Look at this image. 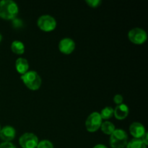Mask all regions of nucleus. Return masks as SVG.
<instances>
[{
	"label": "nucleus",
	"mask_w": 148,
	"mask_h": 148,
	"mask_svg": "<svg viewBox=\"0 0 148 148\" xmlns=\"http://www.w3.org/2000/svg\"><path fill=\"white\" fill-rule=\"evenodd\" d=\"M17 3L12 0L0 1V17L4 20H14L18 14Z\"/></svg>",
	"instance_id": "obj_1"
},
{
	"label": "nucleus",
	"mask_w": 148,
	"mask_h": 148,
	"mask_svg": "<svg viewBox=\"0 0 148 148\" xmlns=\"http://www.w3.org/2000/svg\"><path fill=\"white\" fill-rule=\"evenodd\" d=\"M25 85L32 90H36L41 85V78L40 75L35 71H27L26 73L20 77Z\"/></svg>",
	"instance_id": "obj_2"
},
{
	"label": "nucleus",
	"mask_w": 148,
	"mask_h": 148,
	"mask_svg": "<svg viewBox=\"0 0 148 148\" xmlns=\"http://www.w3.org/2000/svg\"><path fill=\"white\" fill-rule=\"evenodd\" d=\"M128 143V135L124 130H115L110 135V145L112 148H124Z\"/></svg>",
	"instance_id": "obj_3"
},
{
	"label": "nucleus",
	"mask_w": 148,
	"mask_h": 148,
	"mask_svg": "<svg viewBox=\"0 0 148 148\" xmlns=\"http://www.w3.org/2000/svg\"><path fill=\"white\" fill-rule=\"evenodd\" d=\"M37 25L41 30L50 32L56 28V21L52 16L49 14H43L38 18Z\"/></svg>",
	"instance_id": "obj_4"
},
{
	"label": "nucleus",
	"mask_w": 148,
	"mask_h": 148,
	"mask_svg": "<svg viewBox=\"0 0 148 148\" xmlns=\"http://www.w3.org/2000/svg\"><path fill=\"white\" fill-rule=\"evenodd\" d=\"M102 124V119L100 114L98 112H93L90 114L85 121V127L87 130L90 132H95L98 129L101 128Z\"/></svg>",
	"instance_id": "obj_5"
},
{
	"label": "nucleus",
	"mask_w": 148,
	"mask_h": 148,
	"mask_svg": "<svg viewBox=\"0 0 148 148\" xmlns=\"http://www.w3.org/2000/svg\"><path fill=\"white\" fill-rule=\"evenodd\" d=\"M129 39L131 42L135 44H142L146 41L147 38V33L145 30L140 27H135L129 31Z\"/></svg>",
	"instance_id": "obj_6"
},
{
	"label": "nucleus",
	"mask_w": 148,
	"mask_h": 148,
	"mask_svg": "<svg viewBox=\"0 0 148 148\" xmlns=\"http://www.w3.org/2000/svg\"><path fill=\"white\" fill-rule=\"evenodd\" d=\"M19 143L23 148H36L38 144V138L33 133L27 132L20 137Z\"/></svg>",
	"instance_id": "obj_7"
},
{
	"label": "nucleus",
	"mask_w": 148,
	"mask_h": 148,
	"mask_svg": "<svg viewBox=\"0 0 148 148\" xmlns=\"http://www.w3.org/2000/svg\"><path fill=\"white\" fill-rule=\"evenodd\" d=\"M59 49L64 54H70L75 49V43L72 38H64L59 41Z\"/></svg>",
	"instance_id": "obj_8"
},
{
	"label": "nucleus",
	"mask_w": 148,
	"mask_h": 148,
	"mask_svg": "<svg viewBox=\"0 0 148 148\" xmlns=\"http://www.w3.org/2000/svg\"><path fill=\"white\" fill-rule=\"evenodd\" d=\"M16 131L11 126H5L0 130V138L4 142H10L14 140Z\"/></svg>",
	"instance_id": "obj_9"
},
{
	"label": "nucleus",
	"mask_w": 148,
	"mask_h": 148,
	"mask_svg": "<svg viewBox=\"0 0 148 148\" xmlns=\"http://www.w3.org/2000/svg\"><path fill=\"white\" fill-rule=\"evenodd\" d=\"M130 132L136 139H141L146 132L145 127L140 122H133L130 127Z\"/></svg>",
	"instance_id": "obj_10"
},
{
	"label": "nucleus",
	"mask_w": 148,
	"mask_h": 148,
	"mask_svg": "<svg viewBox=\"0 0 148 148\" xmlns=\"http://www.w3.org/2000/svg\"><path fill=\"white\" fill-rule=\"evenodd\" d=\"M129 114V108L126 104L121 103L117 105L114 109V115L116 119L119 120H123L127 117Z\"/></svg>",
	"instance_id": "obj_11"
},
{
	"label": "nucleus",
	"mask_w": 148,
	"mask_h": 148,
	"mask_svg": "<svg viewBox=\"0 0 148 148\" xmlns=\"http://www.w3.org/2000/svg\"><path fill=\"white\" fill-rule=\"evenodd\" d=\"M15 67L17 72L22 75L28 71L29 64L27 59L24 58H18L15 62Z\"/></svg>",
	"instance_id": "obj_12"
},
{
	"label": "nucleus",
	"mask_w": 148,
	"mask_h": 148,
	"mask_svg": "<svg viewBox=\"0 0 148 148\" xmlns=\"http://www.w3.org/2000/svg\"><path fill=\"white\" fill-rule=\"evenodd\" d=\"M11 49L16 54H23L25 51V46L20 40H14L11 44Z\"/></svg>",
	"instance_id": "obj_13"
},
{
	"label": "nucleus",
	"mask_w": 148,
	"mask_h": 148,
	"mask_svg": "<svg viewBox=\"0 0 148 148\" xmlns=\"http://www.w3.org/2000/svg\"><path fill=\"white\" fill-rule=\"evenodd\" d=\"M101 129L105 134L111 135L115 130V125L113 123H111V121H106L101 124Z\"/></svg>",
	"instance_id": "obj_14"
},
{
	"label": "nucleus",
	"mask_w": 148,
	"mask_h": 148,
	"mask_svg": "<svg viewBox=\"0 0 148 148\" xmlns=\"http://www.w3.org/2000/svg\"><path fill=\"white\" fill-rule=\"evenodd\" d=\"M127 148H147V146L143 143L141 139L134 138L127 143Z\"/></svg>",
	"instance_id": "obj_15"
},
{
	"label": "nucleus",
	"mask_w": 148,
	"mask_h": 148,
	"mask_svg": "<svg viewBox=\"0 0 148 148\" xmlns=\"http://www.w3.org/2000/svg\"><path fill=\"white\" fill-rule=\"evenodd\" d=\"M100 116H101L102 119H109L114 116V108L110 106L106 107L101 111Z\"/></svg>",
	"instance_id": "obj_16"
},
{
	"label": "nucleus",
	"mask_w": 148,
	"mask_h": 148,
	"mask_svg": "<svg viewBox=\"0 0 148 148\" xmlns=\"http://www.w3.org/2000/svg\"><path fill=\"white\" fill-rule=\"evenodd\" d=\"M36 148H54L51 142L49 140H42L39 142Z\"/></svg>",
	"instance_id": "obj_17"
},
{
	"label": "nucleus",
	"mask_w": 148,
	"mask_h": 148,
	"mask_svg": "<svg viewBox=\"0 0 148 148\" xmlns=\"http://www.w3.org/2000/svg\"><path fill=\"white\" fill-rule=\"evenodd\" d=\"M86 3L91 7H97L101 3V0H86Z\"/></svg>",
	"instance_id": "obj_18"
},
{
	"label": "nucleus",
	"mask_w": 148,
	"mask_h": 148,
	"mask_svg": "<svg viewBox=\"0 0 148 148\" xmlns=\"http://www.w3.org/2000/svg\"><path fill=\"white\" fill-rule=\"evenodd\" d=\"M0 148H17L10 142H3L0 143Z\"/></svg>",
	"instance_id": "obj_19"
},
{
	"label": "nucleus",
	"mask_w": 148,
	"mask_h": 148,
	"mask_svg": "<svg viewBox=\"0 0 148 148\" xmlns=\"http://www.w3.org/2000/svg\"><path fill=\"white\" fill-rule=\"evenodd\" d=\"M123 100H124V98H123L122 95H119V94H117V95H116L114 97V103H115L116 104H117V105L123 103Z\"/></svg>",
	"instance_id": "obj_20"
},
{
	"label": "nucleus",
	"mask_w": 148,
	"mask_h": 148,
	"mask_svg": "<svg viewBox=\"0 0 148 148\" xmlns=\"http://www.w3.org/2000/svg\"><path fill=\"white\" fill-rule=\"evenodd\" d=\"M141 140L146 146L148 145V132H146L143 134V137H141Z\"/></svg>",
	"instance_id": "obj_21"
},
{
	"label": "nucleus",
	"mask_w": 148,
	"mask_h": 148,
	"mask_svg": "<svg viewBox=\"0 0 148 148\" xmlns=\"http://www.w3.org/2000/svg\"><path fill=\"white\" fill-rule=\"evenodd\" d=\"M19 23H21V22H20V20H18V19H14L13 20V25H14V27H18V26H21V25H20Z\"/></svg>",
	"instance_id": "obj_22"
},
{
	"label": "nucleus",
	"mask_w": 148,
	"mask_h": 148,
	"mask_svg": "<svg viewBox=\"0 0 148 148\" xmlns=\"http://www.w3.org/2000/svg\"><path fill=\"white\" fill-rule=\"evenodd\" d=\"M93 148H108V147H107L106 145H104L98 144V145H96L95 146H94Z\"/></svg>",
	"instance_id": "obj_23"
},
{
	"label": "nucleus",
	"mask_w": 148,
	"mask_h": 148,
	"mask_svg": "<svg viewBox=\"0 0 148 148\" xmlns=\"http://www.w3.org/2000/svg\"><path fill=\"white\" fill-rule=\"evenodd\" d=\"M1 38H2V37H1V33H0V43H1Z\"/></svg>",
	"instance_id": "obj_24"
},
{
	"label": "nucleus",
	"mask_w": 148,
	"mask_h": 148,
	"mask_svg": "<svg viewBox=\"0 0 148 148\" xmlns=\"http://www.w3.org/2000/svg\"><path fill=\"white\" fill-rule=\"evenodd\" d=\"M0 130H1V127H0Z\"/></svg>",
	"instance_id": "obj_25"
}]
</instances>
